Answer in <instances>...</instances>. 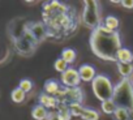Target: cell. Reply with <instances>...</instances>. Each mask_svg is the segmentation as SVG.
<instances>
[{"mask_svg":"<svg viewBox=\"0 0 133 120\" xmlns=\"http://www.w3.org/2000/svg\"><path fill=\"white\" fill-rule=\"evenodd\" d=\"M42 17L47 35L52 39H65L73 35L80 24L75 8L57 0L43 3Z\"/></svg>","mask_w":133,"mask_h":120,"instance_id":"cell-1","label":"cell"},{"mask_svg":"<svg viewBox=\"0 0 133 120\" xmlns=\"http://www.w3.org/2000/svg\"><path fill=\"white\" fill-rule=\"evenodd\" d=\"M89 42L90 48L97 57L106 62L117 63V52L120 51V48H123L119 31H111L102 24L91 31Z\"/></svg>","mask_w":133,"mask_h":120,"instance_id":"cell-2","label":"cell"},{"mask_svg":"<svg viewBox=\"0 0 133 120\" xmlns=\"http://www.w3.org/2000/svg\"><path fill=\"white\" fill-rule=\"evenodd\" d=\"M111 99L117 108L133 110V81L130 78H121L115 85Z\"/></svg>","mask_w":133,"mask_h":120,"instance_id":"cell-3","label":"cell"},{"mask_svg":"<svg viewBox=\"0 0 133 120\" xmlns=\"http://www.w3.org/2000/svg\"><path fill=\"white\" fill-rule=\"evenodd\" d=\"M81 22L91 29L95 30L98 26L102 25V18H101V5L95 0H85L84 2V9L81 15Z\"/></svg>","mask_w":133,"mask_h":120,"instance_id":"cell-4","label":"cell"},{"mask_svg":"<svg viewBox=\"0 0 133 120\" xmlns=\"http://www.w3.org/2000/svg\"><path fill=\"white\" fill-rule=\"evenodd\" d=\"M114 85L111 82V80L106 76V75H97L95 78L91 82V89L94 95L101 101L104 102L107 99H111L114 95Z\"/></svg>","mask_w":133,"mask_h":120,"instance_id":"cell-5","label":"cell"},{"mask_svg":"<svg viewBox=\"0 0 133 120\" xmlns=\"http://www.w3.org/2000/svg\"><path fill=\"white\" fill-rule=\"evenodd\" d=\"M56 99L59 102V104H64V106H72V104H77L81 103L84 101V91L82 89L78 88H64L61 86V89L56 93Z\"/></svg>","mask_w":133,"mask_h":120,"instance_id":"cell-6","label":"cell"},{"mask_svg":"<svg viewBox=\"0 0 133 120\" xmlns=\"http://www.w3.org/2000/svg\"><path fill=\"white\" fill-rule=\"evenodd\" d=\"M25 30L35 39V42L39 44L42 43L44 39L48 38L47 35V28L43 24V21H34V22H28L25 25Z\"/></svg>","mask_w":133,"mask_h":120,"instance_id":"cell-7","label":"cell"},{"mask_svg":"<svg viewBox=\"0 0 133 120\" xmlns=\"http://www.w3.org/2000/svg\"><path fill=\"white\" fill-rule=\"evenodd\" d=\"M69 110H71L72 116L81 117L82 120H99V117H101V115H99V112L97 110L85 107L81 103L69 106Z\"/></svg>","mask_w":133,"mask_h":120,"instance_id":"cell-8","label":"cell"},{"mask_svg":"<svg viewBox=\"0 0 133 120\" xmlns=\"http://www.w3.org/2000/svg\"><path fill=\"white\" fill-rule=\"evenodd\" d=\"M81 82V77L78 69L69 67L64 73H61V84L64 88H78Z\"/></svg>","mask_w":133,"mask_h":120,"instance_id":"cell-9","label":"cell"},{"mask_svg":"<svg viewBox=\"0 0 133 120\" xmlns=\"http://www.w3.org/2000/svg\"><path fill=\"white\" fill-rule=\"evenodd\" d=\"M38 101H39V104L43 106V107H46L47 110H51V111H56L57 110L59 102H57V99H56L55 95H50V94H46L43 91V93H41Z\"/></svg>","mask_w":133,"mask_h":120,"instance_id":"cell-10","label":"cell"},{"mask_svg":"<svg viewBox=\"0 0 133 120\" xmlns=\"http://www.w3.org/2000/svg\"><path fill=\"white\" fill-rule=\"evenodd\" d=\"M78 73H80L81 81H84V82H93V80L97 76L95 68L93 65H89V64H82L78 68Z\"/></svg>","mask_w":133,"mask_h":120,"instance_id":"cell-11","label":"cell"},{"mask_svg":"<svg viewBox=\"0 0 133 120\" xmlns=\"http://www.w3.org/2000/svg\"><path fill=\"white\" fill-rule=\"evenodd\" d=\"M48 110L41 104H37L31 108V117L34 120H46L48 116Z\"/></svg>","mask_w":133,"mask_h":120,"instance_id":"cell-12","label":"cell"},{"mask_svg":"<svg viewBox=\"0 0 133 120\" xmlns=\"http://www.w3.org/2000/svg\"><path fill=\"white\" fill-rule=\"evenodd\" d=\"M117 63H129V64H132L133 63V52L127 47L120 48V51L117 52Z\"/></svg>","mask_w":133,"mask_h":120,"instance_id":"cell-13","label":"cell"},{"mask_svg":"<svg viewBox=\"0 0 133 120\" xmlns=\"http://www.w3.org/2000/svg\"><path fill=\"white\" fill-rule=\"evenodd\" d=\"M61 89V85L56 81V80H47L44 82V86H43V90L46 94H50V95H56V93Z\"/></svg>","mask_w":133,"mask_h":120,"instance_id":"cell-14","label":"cell"},{"mask_svg":"<svg viewBox=\"0 0 133 120\" xmlns=\"http://www.w3.org/2000/svg\"><path fill=\"white\" fill-rule=\"evenodd\" d=\"M117 72L121 75L123 78H130V75L133 73V64L129 63H116Z\"/></svg>","mask_w":133,"mask_h":120,"instance_id":"cell-15","label":"cell"},{"mask_svg":"<svg viewBox=\"0 0 133 120\" xmlns=\"http://www.w3.org/2000/svg\"><path fill=\"white\" fill-rule=\"evenodd\" d=\"M114 116H115V120H133V110L117 108Z\"/></svg>","mask_w":133,"mask_h":120,"instance_id":"cell-16","label":"cell"},{"mask_svg":"<svg viewBox=\"0 0 133 120\" xmlns=\"http://www.w3.org/2000/svg\"><path fill=\"white\" fill-rule=\"evenodd\" d=\"M76 57H77V55H76V51L73 48H64L63 52H61V59L64 60L66 64L75 63Z\"/></svg>","mask_w":133,"mask_h":120,"instance_id":"cell-17","label":"cell"},{"mask_svg":"<svg viewBox=\"0 0 133 120\" xmlns=\"http://www.w3.org/2000/svg\"><path fill=\"white\" fill-rule=\"evenodd\" d=\"M119 25H120L119 18H116L115 16H107V17L104 18V22H103V26L107 28V29L111 30V31H117Z\"/></svg>","mask_w":133,"mask_h":120,"instance_id":"cell-18","label":"cell"},{"mask_svg":"<svg viewBox=\"0 0 133 120\" xmlns=\"http://www.w3.org/2000/svg\"><path fill=\"white\" fill-rule=\"evenodd\" d=\"M101 108H102V111H103L104 114H107V115H115V112H116V110H117V107H116V104L114 103L112 99H107V101L102 102Z\"/></svg>","mask_w":133,"mask_h":120,"instance_id":"cell-19","label":"cell"},{"mask_svg":"<svg viewBox=\"0 0 133 120\" xmlns=\"http://www.w3.org/2000/svg\"><path fill=\"white\" fill-rule=\"evenodd\" d=\"M25 98H26V93L22 91L20 88L13 89L12 93H11V99H12L15 103H22V102L25 101Z\"/></svg>","mask_w":133,"mask_h":120,"instance_id":"cell-20","label":"cell"},{"mask_svg":"<svg viewBox=\"0 0 133 120\" xmlns=\"http://www.w3.org/2000/svg\"><path fill=\"white\" fill-rule=\"evenodd\" d=\"M57 114L60 116L61 120H71L72 119V114H71V110L68 106H64V104H59L57 106Z\"/></svg>","mask_w":133,"mask_h":120,"instance_id":"cell-21","label":"cell"},{"mask_svg":"<svg viewBox=\"0 0 133 120\" xmlns=\"http://www.w3.org/2000/svg\"><path fill=\"white\" fill-rule=\"evenodd\" d=\"M54 67H55V69H56L59 73H64L66 69L69 68V64H66L61 57H59V59H56V62H55Z\"/></svg>","mask_w":133,"mask_h":120,"instance_id":"cell-22","label":"cell"},{"mask_svg":"<svg viewBox=\"0 0 133 120\" xmlns=\"http://www.w3.org/2000/svg\"><path fill=\"white\" fill-rule=\"evenodd\" d=\"M18 88H20L22 91L29 93V91H31V90H33V82H31L30 80H28V78H24V80H21V81H20Z\"/></svg>","mask_w":133,"mask_h":120,"instance_id":"cell-23","label":"cell"},{"mask_svg":"<svg viewBox=\"0 0 133 120\" xmlns=\"http://www.w3.org/2000/svg\"><path fill=\"white\" fill-rule=\"evenodd\" d=\"M46 120H61V119H60L57 111H50V112H48V116H47Z\"/></svg>","mask_w":133,"mask_h":120,"instance_id":"cell-24","label":"cell"},{"mask_svg":"<svg viewBox=\"0 0 133 120\" xmlns=\"http://www.w3.org/2000/svg\"><path fill=\"white\" fill-rule=\"evenodd\" d=\"M121 5L125 9H133V0H121Z\"/></svg>","mask_w":133,"mask_h":120,"instance_id":"cell-25","label":"cell"}]
</instances>
